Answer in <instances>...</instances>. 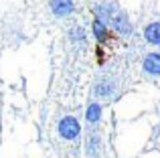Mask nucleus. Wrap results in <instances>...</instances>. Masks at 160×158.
<instances>
[{"label": "nucleus", "instance_id": "nucleus-4", "mask_svg": "<svg viewBox=\"0 0 160 158\" xmlns=\"http://www.w3.org/2000/svg\"><path fill=\"white\" fill-rule=\"evenodd\" d=\"M49 8L57 18H67L75 12V0H51Z\"/></svg>", "mask_w": 160, "mask_h": 158}, {"label": "nucleus", "instance_id": "nucleus-1", "mask_svg": "<svg viewBox=\"0 0 160 158\" xmlns=\"http://www.w3.org/2000/svg\"><path fill=\"white\" fill-rule=\"evenodd\" d=\"M108 24L112 27V31L116 32V35H120V37H130L134 32L132 20H130L128 12H124V10H116V12H113Z\"/></svg>", "mask_w": 160, "mask_h": 158}, {"label": "nucleus", "instance_id": "nucleus-2", "mask_svg": "<svg viewBox=\"0 0 160 158\" xmlns=\"http://www.w3.org/2000/svg\"><path fill=\"white\" fill-rule=\"evenodd\" d=\"M57 132L63 140H75L81 134V124H79V120L73 118V116H65V118L59 120Z\"/></svg>", "mask_w": 160, "mask_h": 158}, {"label": "nucleus", "instance_id": "nucleus-9", "mask_svg": "<svg viewBox=\"0 0 160 158\" xmlns=\"http://www.w3.org/2000/svg\"><path fill=\"white\" fill-rule=\"evenodd\" d=\"M102 116H103V107L99 101H91L89 106L85 107V120L89 124H99L102 122Z\"/></svg>", "mask_w": 160, "mask_h": 158}, {"label": "nucleus", "instance_id": "nucleus-5", "mask_svg": "<svg viewBox=\"0 0 160 158\" xmlns=\"http://www.w3.org/2000/svg\"><path fill=\"white\" fill-rule=\"evenodd\" d=\"M91 35H93L98 45H106L109 39V24L99 20V18H93L91 20Z\"/></svg>", "mask_w": 160, "mask_h": 158}, {"label": "nucleus", "instance_id": "nucleus-10", "mask_svg": "<svg viewBox=\"0 0 160 158\" xmlns=\"http://www.w3.org/2000/svg\"><path fill=\"white\" fill-rule=\"evenodd\" d=\"M116 10H118V8H113L112 4L98 2L93 6V18H99V20H103V22H109V18H112V14Z\"/></svg>", "mask_w": 160, "mask_h": 158}, {"label": "nucleus", "instance_id": "nucleus-7", "mask_svg": "<svg viewBox=\"0 0 160 158\" xmlns=\"http://www.w3.org/2000/svg\"><path fill=\"white\" fill-rule=\"evenodd\" d=\"M144 39L148 45L160 47V20H154V22L146 24L144 27Z\"/></svg>", "mask_w": 160, "mask_h": 158}, {"label": "nucleus", "instance_id": "nucleus-11", "mask_svg": "<svg viewBox=\"0 0 160 158\" xmlns=\"http://www.w3.org/2000/svg\"><path fill=\"white\" fill-rule=\"evenodd\" d=\"M99 146H102L99 136H89V140H87V154L89 156H98L99 154Z\"/></svg>", "mask_w": 160, "mask_h": 158}, {"label": "nucleus", "instance_id": "nucleus-6", "mask_svg": "<svg viewBox=\"0 0 160 158\" xmlns=\"http://www.w3.org/2000/svg\"><path fill=\"white\" fill-rule=\"evenodd\" d=\"M142 69L152 77H160V53H146L144 61H142Z\"/></svg>", "mask_w": 160, "mask_h": 158}, {"label": "nucleus", "instance_id": "nucleus-8", "mask_svg": "<svg viewBox=\"0 0 160 158\" xmlns=\"http://www.w3.org/2000/svg\"><path fill=\"white\" fill-rule=\"evenodd\" d=\"M69 41L73 45H77V47H85V45H87V32H85V28H83L81 24H73V27L69 28Z\"/></svg>", "mask_w": 160, "mask_h": 158}, {"label": "nucleus", "instance_id": "nucleus-3", "mask_svg": "<svg viewBox=\"0 0 160 158\" xmlns=\"http://www.w3.org/2000/svg\"><path fill=\"white\" fill-rule=\"evenodd\" d=\"M116 91V83H113L112 77H99L98 81L93 83V95L102 99H109Z\"/></svg>", "mask_w": 160, "mask_h": 158}]
</instances>
